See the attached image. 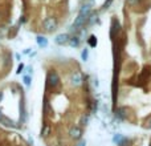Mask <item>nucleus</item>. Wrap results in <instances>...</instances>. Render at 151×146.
<instances>
[{
  "label": "nucleus",
  "instance_id": "b1692460",
  "mask_svg": "<svg viewBox=\"0 0 151 146\" xmlns=\"http://www.w3.org/2000/svg\"><path fill=\"white\" fill-rule=\"evenodd\" d=\"M76 146H86V141L85 139H80V142H78Z\"/></svg>",
  "mask_w": 151,
  "mask_h": 146
},
{
  "label": "nucleus",
  "instance_id": "f8f14e48",
  "mask_svg": "<svg viewBox=\"0 0 151 146\" xmlns=\"http://www.w3.org/2000/svg\"><path fill=\"white\" fill-rule=\"evenodd\" d=\"M36 43H37V45H39L40 48L48 47V39L45 36H42V35H37L36 36Z\"/></svg>",
  "mask_w": 151,
  "mask_h": 146
},
{
  "label": "nucleus",
  "instance_id": "4468645a",
  "mask_svg": "<svg viewBox=\"0 0 151 146\" xmlns=\"http://www.w3.org/2000/svg\"><path fill=\"white\" fill-rule=\"evenodd\" d=\"M89 120H90L89 114H88V113H83V114L80 117V128H82V129H83L85 126H88Z\"/></svg>",
  "mask_w": 151,
  "mask_h": 146
},
{
  "label": "nucleus",
  "instance_id": "f03ea898",
  "mask_svg": "<svg viewBox=\"0 0 151 146\" xmlns=\"http://www.w3.org/2000/svg\"><path fill=\"white\" fill-rule=\"evenodd\" d=\"M57 19L53 17V16H49V17H47L44 20V23H42V28H44V31L47 32V33H53V32L57 29Z\"/></svg>",
  "mask_w": 151,
  "mask_h": 146
},
{
  "label": "nucleus",
  "instance_id": "0eeeda50",
  "mask_svg": "<svg viewBox=\"0 0 151 146\" xmlns=\"http://www.w3.org/2000/svg\"><path fill=\"white\" fill-rule=\"evenodd\" d=\"M69 36H70V35H68V33L57 35V36H56V39H55V43L57 45H66V44H68V41H69Z\"/></svg>",
  "mask_w": 151,
  "mask_h": 146
},
{
  "label": "nucleus",
  "instance_id": "f257e3e1",
  "mask_svg": "<svg viewBox=\"0 0 151 146\" xmlns=\"http://www.w3.org/2000/svg\"><path fill=\"white\" fill-rule=\"evenodd\" d=\"M60 85V74L55 71H49L47 73V88L55 89Z\"/></svg>",
  "mask_w": 151,
  "mask_h": 146
},
{
  "label": "nucleus",
  "instance_id": "423d86ee",
  "mask_svg": "<svg viewBox=\"0 0 151 146\" xmlns=\"http://www.w3.org/2000/svg\"><path fill=\"white\" fill-rule=\"evenodd\" d=\"M91 11H93V5H91L90 3H83V4L80 7V12H78V15L88 17L89 13H90Z\"/></svg>",
  "mask_w": 151,
  "mask_h": 146
},
{
  "label": "nucleus",
  "instance_id": "6e6552de",
  "mask_svg": "<svg viewBox=\"0 0 151 146\" xmlns=\"http://www.w3.org/2000/svg\"><path fill=\"white\" fill-rule=\"evenodd\" d=\"M129 110H127V108H125V106H122V108H118L117 110H115V116H117V118L119 121H125L126 118H127V114H129Z\"/></svg>",
  "mask_w": 151,
  "mask_h": 146
},
{
  "label": "nucleus",
  "instance_id": "f3484780",
  "mask_svg": "<svg viewBox=\"0 0 151 146\" xmlns=\"http://www.w3.org/2000/svg\"><path fill=\"white\" fill-rule=\"evenodd\" d=\"M126 4L129 7H138L141 4V0H126Z\"/></svg>",
  "mask_w": 151,
  "mask_h": 146
},
{
  "label": "nucleus",
  "instance_id": "1a4fd4ad",
  "mask_svg": "<svg viewBox=\"0 0 151 146\" xmlns=\"http://www.w3.org/2000/svg\"><path fill=\"white\" fill-rule=\"evenodd\" d=\"M68 44L70 45L72 48H78L81 45V37L78 36V35H72V36H69Z\"/></svg>",
  "mask_w": 151,
  "mask_h": 146
},
{
  "label": "nucleus",
  "instance_id": "aec40b11",
  "mask_svg": "<svg viewBox=\"0 0 151 146\" xmlns=\"http://www.w3.org/2000/svg\"><path fill=\"white\" fill-rule=\"evenodd\" d=\"M89 57V49H82V52H81V59H82L83 61H86Z\"/></svg>",
  "mask_w": 151,
  "mask_h": 146
},
{
  "label": "nucleus",
  "instance_id": "5701e85b",
  "mask_svg": "<svg viewBox=\"0 0 151 146\" xmlns=\"http://www.w3.org/2000/svg\"><path fill=\"white\" fill-rule=\"evenodd\" d=\"M146 128H147V129H150V130H151V117L147 118V121H146Z\"/></svg>",
  "mask_w": 151,
  "mask_h": 146
},
{
  "label": "nucleus",
  "instance_id": "ddd939ff",
  "mask_svg": "<svg viewBox=\"0 0 151 146\" xmlns=\"http://www.w3.org/2000/svg\"><path fill=\"white\" fill-rule=\"evenodd\" d=\"M50 132H52V128H50L49 124H44L41 128V137L42 138H47V137L50 134Z\"/></svg>",
  "mask_w": 151,
  "mask_h": 146
},
{
  "label": "nucleus",
  "instance_id": "dca6fc26",
  "mask_svg": "<svg viewBox=\"0 0 151 146\" xmlns=\"http://www.w3.org/2000/svg\"><path fill=\"white\" fill-rule=\"evenodd\" d=\"M23 82H24V85H25L27 88H31V85H32V77L29 74H25L23 77Z\"/></svg>",
  "mask_w": 151,
  "mask_h": 146
},
{
  "label": "nucleus",
  "instance_id": "39448f33",
  "mask_svg": "<svg viewBox=\"0 0 151 146\" xmlns=\"http://www.w3.org/2000/svg\"><path fill=\"white\" fill-rule=\"evenodd\" d=\"M119 32H121V24L117 19H114L113 23H111V27H110V39L115 40L117 36L119 35Z\"/></svg>",
  "mask_w": 151,
  "mask_h": 146
},
{
  "label": "nucleus",
  "instance_id": "20e7f679",
  "mask_svg": "<svg viewBox=\"0 0 151 146\" xmlns=\"http://www.w3.org/2000/svg\"><path fill=\"white\" fill-rule=\"evenodd\" d=\"M82 134H83V129L80 128V126H72L69 129V137L72 139H76V141H80L82 138Z\"/></svg>",
  "mask_w": 151,
  "mask_h": 146
},
{
  "label": "nucleus",
  "instance_id": "bb28decb",
  "mask_svg": "<svg viewBox=\"0 0 151 146\" xmlns=\"http://www.w3.org/2000/svg\"><path fill=\"white\" fill-rule=\"evenodd\" d=\"M1 98H3V92H0V101H1Z\"/></svg>",
  "mask_w": 151,
  "mask_h": 146
},
{
  "label": "nucleus",
  "instance_id": "6ab92c4d",
  "mask_svg": "<svg viewBox=\"0 0 151 146\" xmlns=\"http://www.w3.org/2000/svg\"><path fill=\"white\" fill-rule=\"evenodd\" d=\"M113 1H114V0H105L104 5H102V9H104V11L109 9V8H110V5L113 4Z\"/></svg>",
  "mask_w": 151,
  "mask_h": 146
},
{
  "label": "nucleus",
  "instance_id": "4be33fe9",
  "mask_svg": "<svg viewBox=\"0 0 151 146\" xmlns=\"http://www.w3.org/2000/svg\"><path fill=\"white\" fill-rule=\"evenodd\" d=\"M23 69H24V64H20V65H19V68H17V71H16V73H17V74H20V73L23 72Z\"/></svg>",
  "mask_w": 151,
  "mask_h": 146
},
{
  "label": "nucleus",
  "instance_id": "c85d7f7f",
  "mask_svg": "<svg viewBox=\"0 0 151 146\" xmlns=\"http://www.w3.org/2000/svg\"><path fill=\"white\" fill-rule=\"evenodd\" d=\"M150 146H151V142H150Z\"/></svg>",
  "mask_w": 151,
  "mask_h": 146
},
{
  "label": "nucleus",
  "instance_id": "cd10ccee",
  "mask_svg": "<svg viewBox=\"0 0 151 146\" xmlns=\"http://www.w3.org/2000/svg\"><path fill=\"white\" fill-rule=\"evenodd\" d=\"M1 116H3V114H1V112H0V117H1Z\"/></svg>",
  "mask_w": 151,
  "mask_h": 146
},
{
  "label": "nucleus",
  "instance_id": "a878e982",
  "mask_svg": "<svg viewBox=\"0 0 151 146\" xmlns=\"http://www.w3.org/2000/svg\"><path fill=\"white\" fill-rule=\"evenodd\" d=\"M24 53H25V55H28V53H31V48H27V49L24 51Z\"/></svg>",
  "mask_w": 151,
  "mask_h": 146
},
{
  "label": "nucleus",
  "instance_id": "2eb2a0df",
  "mask_svg": "<svg viewBox=\"0 0 151 146\" xmlns=\"http://www.w3.org/2000/svg\"><path fill=\"white\" fill-rule=\"evenodd\" d=\"M88 44L90 45L91 48H96L97 47V37L94 36V35H90V36L88 37Z\"/></svg>",
  "mask_w": 151,
  "mask_h": 146
},
{
  "label": "nucleus",
  "instance_id": "7ed1b4c3",
  "mask_svg": "<svg viewBox=\"0 0 151 146\" xmlns=\"http://www.w3.org/2000/svg\"><path fill=\"white\" fill-rule=\"evenodd\" d=\"M83 84V74L81 71H76L70 74V85L74 88H80Z\"/></svg>",
  "mask_w": 151,
  "mask_h": 146
},
{
  "label": "nucleus",
  "instance_id": "393cba45",
  "mask_svg": "<svg viewBox=\"0 0 151 146\" xmlns=\"http://www.w3.org/2000/svg\"><path fill=\"white\" fill-rule=\"evenodd\" d=\"M27 71H28V74H29V76H31V74H32V72H33V71H32V66H31V65L27 66Z\"/></svg>",
  "mask_w": 151,
  "mask_h": 146
},
{
  "label": "nucleus",
  "instance_id": "9b49d317",
  "mask_svg": "<svg viewBox=\"0 0 151 146\" xmlns=\"http://www.w3.org/2000/svg\"><path fill=\"white\" fill-rule=\"evenodd\" d=\"M0 124H3V125L7 126V128H17L16 122H13L12 120H9V118L5 117V116H1V117H0Z\"/></svg>",
  "mask_w": 151,
  "mask_h": 146
},
{
  "label": "nucleus",
  "instance_id": "9d476101",
  "mask_svg": "<svg viewBox=\"0 0 151 146\" xmlns=\"http://www.w3.org/2000/svg\"><path fill=\"white\" fill-rule=\"evenodd\" d=\"M98 21V12L97 11H91L88 16V20H86V25H93Z\"/></svg>",
  "mask_w": 151,
  "mask_h": 146
},
{
  "label": "nucleus",
  "instance_id": "a211bd4d",
  "mask_svg": "<svg viewBox=\"0 0 151 146\" xmlns=\"http://www.w3.org/2000/svg\"><path fill=\"white\" fill-rule=\"evenodd\" d=\"M130 139L129 138H126V137H123L122 139H121L119 142H118V146H130Z\"/></svg>",
  "mask_w": 151,
  "mask_h": 146
},
{
  "label": "nucleus",
  "instance_id": "412c9836",
  "mask_svg": "<svg viewBox=\"0 0 151 146\" xmlns=\"http://www.w3.org/2000/svg\"><path fill=\"white\" fill-rule=\"evenodd\" d=\"M122 138H123V136H122V134H117V136H114V138H113V141H114L115 144H118V142H119Z\"/></svg>",
  "mask_w": 151,
  "mask_h": 146
}]
</instances>
